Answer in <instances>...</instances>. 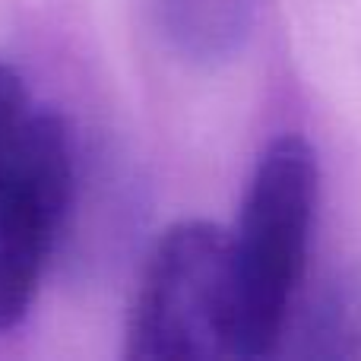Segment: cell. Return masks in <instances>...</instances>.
Listing matches in <instances>:
<instances>
[{"instance_id":"cell-1","label":"cell","mask_w":361,"mask_h":361,"mask_svg":"<svg viewBox=\"0 0 361 361\" xmlns=\"http://www.w3.org/2000/svg\"><path fill=\"white\" fill-rule=\"evenodd\" d=\"M320 203L317 152L279 137L257 159L231 238L235 358L279 355L288 317L305 292L307 254Z\"/></svg>"},{"instance_id":"cell-2","label":"cell","mask_w":361,"mask_h":361,"mask_svg":"<svg viewBox=\"0 0 361 361\" xmlns=\"http://www.w3.org/2000/svg\"><path fill=\"white\" fill-rule=\"evenodd\" d=\"M130 361L235 358V282L228 228L178 222L156 241L127 320Z\"/></svg>"},{"instance_id":"cell-3","label":"cell","mask_w":361,"mask_h":361,"mask_svg":"<svg viewBox=\"0 0 361 361\" xmlns=\"http://www.w3.org/2000/svg\"><path fill=\"white\" fill-rule=\"evenodd\" d=\"M70 200V130L57 114L35 111L23 146L0 184V333L29 317Z\"/></svg>"},{"instance_id":"cell-4","label":"cell","mask_w":361,"mask_h":361,"mask_svg":"<svg viewBox=\"0 0 361 361\" xmlns=\"http://www.w3.org/2000/svg\"><path fill=\"white\" fill-rule=\"evenodd\" d=\"M279 355L361 361V263L333 269L311 292H301Z\"/></svg>"},{"instance_id":"cell-5","label":"cell","mask_w":361,"mask_h":361,"mask_svg":"<svg viewBox=\"0 0 361 361\" xmlns=\"http://www.w3.org/2000/svg\"><path fill=\"white\" fill-rule=\"evenodd\" d=\"M260 0H149L162 38L193 63H222L244 48Z\"/></svg>"},{"instance_id":"cell-6","label":"cell","mask_w":361,"mask_h":361,"mask_svg":"<svg viewBox=\"0 0 361 361\" xmlns=\"http://www.w3.org/2000/svg\"><path fill=\"white\" fill-rule=\"evenodd\" d=\"M32 114L35 111L29 105L25 82L19 80V73L10 63L0 61V184H4L6 171L23 146Z\"/></svg>"}]
</instances>
